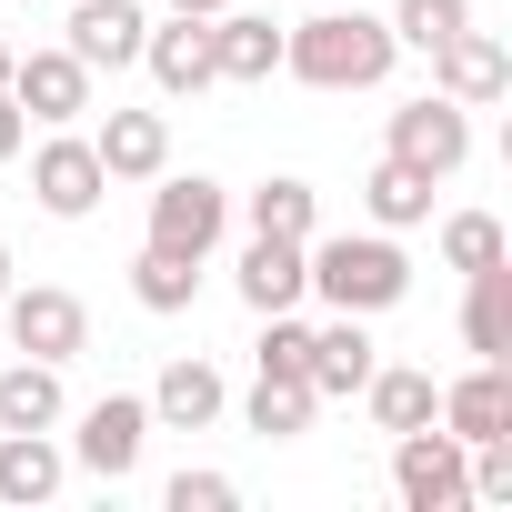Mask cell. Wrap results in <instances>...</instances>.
<instances>
[{
    "label": "cell",
    "instance_id": "cell-1",
    "mask_svg": "<svg viewBox=\"0 0 512 512\" xmlns=\"http://www.w3.org/2000/svg\"><path fill=\"white\" fill-rule=\"evenodd\" d=\"M392 61H402V41H392V21L362 11V0H312V21L282 31V71L302 91H382Z\"/></svg>",
    "mask_w": 512,
    "mask_h": 512
},
{
    "label": "cell",
    "instance_id": "cell-2",
    "mask_svg": "<svg viewBox=\"0 0 512 512\" xmlns=\"http://www.w3.org/2000/svg\"><path fill=\"white\" fill-rule=\"evenodd\" d=\"M302 262H312V292L332 302V312H392L402 292H412V251H402V231H312L302 241Z\"/></svg>",
    "mask_w": 512,
    "mask_h": 512
},
{
    "label": "cell",
    "instance_id": "cell-3",
    "mask_svg": "<svg viewBox=\"0 0 512 512\" xmlns=\"http://www.w3.org/2000/svg\"><path fill=\"white\" fill-rule=\"evenodd\" d=\"M221 231H231V191L211 181V171H161L151 181V251H181V262H211L221 251Z\"/></svg>",
    "mask_w": 512,
    "mask_h": 512
},
{
    "label": "cell",
    "instance_id": "cell-4",
    "mask_svg": "<svg viewBox=\"0 0 512 512\" xmlns=\"http://www.w3.org/2000/svg\"><path fill=\"white\" fill-rule=\"evenodd\" d=\"M392 492L402 512H472V442H452L442 422L392 432Z\"/></svg>",
    "mask_w": 512,
    "mask_h": 512
},
{
    "label": "cell",
    "instance_id": "cell-5",
    "mask_svg": "<svg viewBox=\"0 0 512 512\" xmlns=\"http://www.w3.org/2000/svg\"><path fill=\"white\" fill-rule=\"evenodd\" d=\"M382 151H392V161H412L422 181H452V171L472 161V111H462V101H442V91H412V101L382 121Z\"/></svg>",
    "mask_w": 512,
    "mask_h": 512
},
{
    "label": "cell",
    "instance_id": "cell-6",
    "mask_svg": "<svg viewBox=\"0 0 512 512\" xmlns=\"http://www.w3.org/2000/svg\"><path fill=\"white\" fill-rule=\"evenodd\" d=\"M0 322H11V352H31V362H81L91 352V312H81V292H61V282H11L0 292Z\"/></svg>",
    "mask_w": 512,
    "mask_h": 512
},
{
    "label": "cell",
    "instance_id": "cell-7",
    "mask_svg": "<svg viewBox=\"0 0 512 512\" xmlns=\"http://www.w3.org/2000/svg\"><path fill=\"white\" fill-rule=\"evenodd\" d=\"M101 191H111V171H101V151H91V131H51L41 151H31V201L51 211V221H91L101 211Z\"/></svg>",
    "mask_w": 512,
    "mask_h": 512
},
{
    "label": "cell",
    "instance_id": "cell-8",
    "mask_svg": "<svg viewBox=\"0 0 512 512\" xmlns=\"http://www.w3.org/2000/svg\"><path fill=\"white\" fill-rule=\"evenodd\" d=\"M141 452H151V402H141V392H101V402L81 412V432H71V462L101 472V482H131Z\"/></svg>",
    "mask_w": 512,
    "mask_h": 512
},
{
    "label": "cell",
    "instance_id": "cell-9",
    "mask_svg": "<svg viewBox=\"0 0 512 512\" xmlns=\"http://www.w3.org/2000/svg\"><path fill=\"white\" fill-rule=\"evenodd\" d=\"M141 71H151V91L161 101H201L211 81H221V61H211V21H151L141 31Z\"/></svg>",
    "mask_w": 512,
    "mask_h": 512
},
{
    "label": "cell",
    "instance_id": "cell-10",
    "mask_svg": "<svg viewBox=\"0 0 512 512\" xmlns=\"http://www.w3.org/2000/svg\"><path fill=\"white\" fill-rule=\"evenodd\" d=\"M432 91L442 101H462V111H492L502 91H512V51H502V31H452L442 51H432Z\"/></svg>",
    "mask_w": 512,
    "mask_h": 512
},
{
    "label": "cell",
    "instance_id": "cell-11",
    "mask_svg": "<svg viewBox=\"0 0 512 512\" xmlns=\"http://www.w3.org/2000/svg\"><path fill=\"white\" fill-rule=\"evenodd\" d=\"M91 81H101V71H91V61H71L61 41H51V51H21V61H11V101H21V111H31L41 131L81 121V111H91Z\"/></svg>",
    "mask_w": 512,
    "mask_h": 512
},
{
    "label": "cell",
    "instance_id": "cell-12",
    "mask_svg": "<svg viewBox=\"0 0 512 512\" xmlns=\"http://www.w3.org/2000/svg\"><path fill=\"white\" fill-rule=\"evenodd\" d=\"M141 402H151V432H211V422L231 412V382H221L201 352H181V362H161V382H151Z\"/></svg>",
    "mask_w": 512,
    "mask_h": 512
},
{
    "label": "cell",
    "instance_id": "cell-13",
    "mask_svg": "<svg viewBox=\"0 0 512 512\" xmlns=\"http://www.w3.org/2000/svg\"><path fill=\"white\" fill-rule=\"evenodd\" d=\"M71 41V61H91V71H131L141 61V31H151V11L141 0H71V21H61Z\"/></svg>",
    "mask_w": 512,
    "mask_h": 512
},
{
    "label": "cell",
    "instance_id": "cell-14",
    "mask_svg": "<svg viewBox=\"0 0 512 512\" xmlns=\"http://www.w3.org/2000/svg\"><path fill=\"white\" fill-rule=\"evenodd\" d=\"M241 302H251V322L262 312H302L312 302V262H302V241H272V231H251L241 241Z\"/></svg>",
    "mask_w": 512,
    "mask_h": 512
},
{
    "label": "cell",
    "instance_id": "cell-15",
    "mask_svg": "<svg viewBox=\"0 0 512 512\" xmlns=\"http://www.w3.org/2000/svg\"><path fill=\"white\" fill-rule=\"evenodd\" d=\"M442 432L452 442H502L512 432V362H472L462 382H442Z\"/></svg>",
    "mask_w": 512,
    "mask_h": 512
},
{
    "label": "cell",
    "instance_id": "cell-16",
    "mask_svg": "<svg viewBox=\"0 0 512 512\" xmlns=\"http://www.w3.org/2000/svg\"><path fill=\"white\" fill-rule=\"evenodd\" d=\"M91 151H101L111 181H161V171H171V121H161V111H101Z\"/></svg>",
    "mask_w": 512,
    "mask_h": 512
},
{
    "label": "cell",
    "instance_id": "cell-17",
    "mask_svg": "<svg viewBox=\"0 0 512 512\" xmlns=\"http://www.w3.org/2000/svg\"><path fill=\"white\" fill-rule=\"evenodd\" d=\"M372 362H382V352H372V322H362V312H332V322L312 332V392H322V402H352V392L372 382Z\"/></svg>",
    "mask_w": 512,
    "mask_h": 512
},
{
    "label": "cell",
    "instance_id": "cell-18",
    "mask_svg": "<svg viewBox=\"0 0 512 512\" xmlns=\"http://www.w3.org/2000/svg\"><path fill=\"white\" fill-rule=\"evenodd\" d=\"M462 352L472 362H512V262L462 272Z\"/></svg>",
    "mask_w": 512,
    "mask_h": 512
},
{
    "label": "cell",
    "instance_id": "cell-19",
    "mask_svg": "<svg viewBox=\"0 0 512 512\" xmlns=\"http://www.w3.org/2000/svg\"><path fill=\"white\" fill-rule=\"evenodd\" d=\"M362 412H372V432H422V422H442V382L412 372V362H372Z\"/></svg>",
    "mask_w": 512,
    "mask_h": 512
},
{
    "label": "cell",
    "instance_id": "cell-20",
    "mask_svg": "<svg viewBox=\"0 0 512 512\" xmlns=\"http://www.w3.org/2000/svg\"><path fill=\"white\" fill-rule=\"evenodd\" d=\"M211 61H221V81H272L282 71V21H262V11H211Z\"/></svg>",
    "mask_w": 512,
    "mask_h": 512
},
{
    "label": "cell",
    "instance_id": "cell-21",
    "mask_svg": "<svg viewBox=\"0 0 512 512\" xmlns=\"http://www.w3.org/2000/svg\"><path fill=\"white\" fill-rule=\"evenodd\" d=\"M61 482H71V452H61L51 432H0V502H11V512L51 502Z\"/></svg>",
    "mask_w": 512,
    "mask_h": 512
},
{
    "label": "cell",
    "instance_id": "cell-22",
    "mask_svg": "<svg viewBox=\"0 0 512 512\" xmlns=\"http://www.w3.org/2000/svg\"><path fill=\"white\" fill-rule=\"evenodd\" d=\"M71 422V392H61V362H11L0 372V432H61Z\"/></svg>",
    "mask_w": 512,
    "mask_h": 512
},
{
    "label": "cell",
    "instance_id": "cell-23",
    "mask_svg": "<svg viewBox=\"0 0 512 512\" xmlns=\"http://www.w3.org/2000/svg\"><path fill=\"white\" fill-rule=\"evenodd\" d=\"M241 221L272 231V241H312V231H322V191H312L302 171H272V181L241 191Z\"/></svg>",
    "mask_w": 512,
    "mask_h": 512
},
{
    "label": "cell",
    "instance_id": "cell-24",
    "mask_svg": "<svg viewBox=\"0 0 512 512\" xmlns=\"http://www.w3.org/2000/svg\"><path fill=\"white\" fill-rule=\"evenodd\" d=\"M432 191H442V181H422L412 161L382 151L372 181H362V211H372V231H422V221H432Z\"/></svg>",
    "mask_w": 512,
    "mask_h": 512
},
{
    "label": "cell",
    "instance_id": "cell-25",
    "mask_svg": "<svg viewBox=\"0 0 512 512\" xmlns=\"http://www.w3.org/2000/svg\"><path fill=\"white\" fill-rule=\"evenodd\" d=\"M312 412H322V392H312V382H282V372H262V382H251V402H241V422L262 432V442H302Z\"/></svg>",
    "mask_w": 512,
    "mask_h": 512
},
{
    "label": "cell",
    "instance_id": "cell-26",
    "mask_svg": "<svg viewBox=\"0 0 512 512\" xmlns=\"http://www.w3.org/2000/svg\"><path fill=\"white\" fill-rule=\"evenodd\" d=\"M201 272H211V262H181V251H151V241H141L131 302H141V312H191V302H201Z\"/></svg>",
    "mask_w": 512,
    "mask_h": 512
},
{
    "label": "cell",
    "instance_id": "cell-27",
    "mask_svg": "<svg viewBox=\"0 0 512 512\" xmlns=\"http://www.w3.org/2000/svg\"><path fill=\"white\" fill-rule=\"evenodd\" d=\"M442 262H452V272H492V262H512V241H502L492 211H452V221H442Z\"/></svg>",
    "mask_w": 512,
    "mask_h": 512
},
{
    "label": "cell",
    "instance_id": "cell-28",
    "mask_svg": "<svg viewBox=\"0 0 512 512\" xmlns=\"http://www.w3.org/2000/svg\"><path fill=\"white\" fill-rule=\"evenodd\" d=\"M462 21H472V0H402V11H392V41L432 61V51H442V41H452Z\"/></svg>",
    "mask_w": 512,
    "mask_h": 512
},
{
    "label": "cell",
    "instance_id": "cell-29",
    "mask_svg": "<svg viewBox=\"0 0 512 512\" xmlns=\"http://www.w3.org/2000/svg\"><path fill=\"white\" fill-rule=\"evenodd\" d=\"M262 372H282V382H312V322L302 312H262V352H251Z\"/></svg>",
    "mask_w": 512,
    "mask_h": 512
},
{
    "label": "cell",
    "instance_id": "cell-30",
    "mask_svg": "<svg viewBox=\"0 0 512 512\" xmlns=\"http://www.w3.org/2000/svg\"><path fill=\"white\" fill-rule=\"evenodd\" d=\"M161 502H171V512H231V502H241V482H231V472H191V462H181Z\"/></svg>",
    "mask_w": 512,
    "mask_h": 512
},
{
    "label": "cell",
    "instance_id": "cell-31",
    "mask_svg": "<svg viewBox=\"0 0 512 512\" xmlns=\"http://www.w3.org/2000/svg\"><path fill=\"white\" fill-rule=\"evenodd\" d=\"M472 502H492V512L512 502V432L502 442H472Z\"/></svg>",
    "mask_w": 512,
    "mask_h": 512
},
{
    "label": "cell",
    "instance_id": "cell-32",
    "mask_svg": "<svg viewBox=\"0 0 512 512\" xmlns=\"http://www.w3.org/2000/svg\"><path fill=\"white\" fill-rule=\"evenodd\" d=\"M21 151H31V111L0 91V161H21Z\"/></svg>",
    "mask_w": 512,
    "mask_h": 512
},
{
    "label": "cell",
    "instance_id": "cell-33",
    "mask_svg": "<svg viewBox=\"0 0 512 512\" xmlns=\"http://www.w3.org/2000/svg\"><path fill=\"white\" fill-rule=\"evenodd\" d=\"M161 11H181V21H211V11H231V0H161Z\"/></svg>",
    "mask_w": 512,
    "mask_h": 512
},
{
    "label": "cell",
    "instance_id": "cell-34",
    "mask_svg": "<svg viewBox=\"0 0 512 512\" xmlns=\"http://www.w3.org/2000/svg\"><path fill=\"white\" fill-rule=\"evenodd\" d=\"M11 61H21V51H11V41H0V91H11Z\"/></svg>",
    "mask_w": 512,
    "mask_h": 512
},
{
    "label": "cell",
    "instance_id": "cell-35",
    "mask_svg": "<svg viewBox=\"0 0 512 512\" xmlns=\"http://www.w3.org/2000/svg\"><path fill=\"white\" fill-rule=\"evenodd\" d=\"M0 292H11V251H0Z\"/></svg>",
    "mask_w": 512,
    "mask_h": 512
}]
</instances>
